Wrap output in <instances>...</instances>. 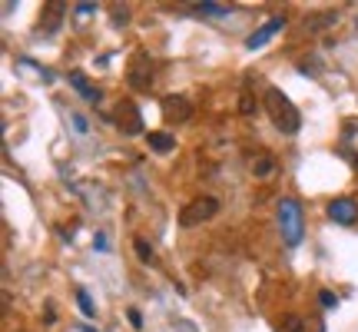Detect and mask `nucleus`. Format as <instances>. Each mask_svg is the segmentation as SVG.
<instances>
[{"mask_svg":"<svg viewBox=\"0 0 358 332\" xmlns=\"http://www.w3.org/2000/svg\"><path fill=\"white\" fill-rule=\"evenodd\" d=\"M266 113L275 123V130H282V133H299V127H302V116L295 110V103L275 87L266 90Z\"/></svg>","mask_w":358,"mask_h":332,"instance_id":"nucleus-1","label":"nucleus"},{"mask_svg":"<svg viewBox=\"0 0 358 332\" xmlns=\"http://www.w3.org/2000/svg\"><path fill=\"white\" fill-rule=\"evenodd\" d=\"M279 230H282V240H285L289 249H295V246L302 243L306 219H302V206H299V200H292V196H285V200L279 203Z\"/></svg>","mask_w":358,"mask_h":332,"instance_id":"nucleus-2","label":"nucleus"},{"mask_svg":"<svg viewBox=\"0 0 358 332\" xmlns=\"http://www.w3.org/2000/svg\"><path fill=\"white\" fill-rule=\"evenodd\" d=\"M216 213H219L216 196H196V200H189V203L179 209V226L192 230V226H199V223H209Z\"/></svg>","mask_w":358,"mask_h":332,"instance_id":"nucleus-3","label":"nucleus"},{"mask_svg":"<svg viewBox=\"0 0 358 332\" xmlns=\"http://www.w3.org/2000/svg\"><path fill=\"white\" fill-rule=\"evenodd\" d=\"M127 77H129V87H133V90H150V87H153V60L140 50L136 57H133Z\"/></svg>","mask_w":358,"mask_h":332,"instance_id":"nucleus-4","label":"nucleus"},{"mask_svg":"<svg viewBox=\"0 0 358 332\" xmlns=\"http://www.w3.org/2000/svg\"><path fill=\"white\" fill-rule=\"evenodd\" d=\"M329 219H332V223H342V226H352L358 219V203L348 200V196H338V200L329 203Z\"/></svg>","mask_w":358,"mask_h":332,"instance_id":"nucleus-5","label":"nucleus"},{"mask_svg":"<svg viewBox=\"0 0 358 332\" xmlns=\"http://www.w3.org/2000/svg\"><path fill=\"white\" fill-rule=\"evenodd\" d=\"M163 116H166V123H186L192 116V103L186 97H166L163 100Z\"/></svg>","mask_w":358,"mask_h":332,"instance_id":"nucleus-6","label":"nucleus"},{"mask_svg":"<svg viewBox=\"0 0 358 332\" xmlns=\"http://www.w3.org/2000/svg\"><path fill=\"white\" fill-rule=\"evenodd\" d=\"M279 30H285V17H272V20H266V24L259 27L256 34H252V37L245 40V47H249V50H256V47H262V43H268V40L275 37Z\"/></svg>","mask_w":358,"mask_h":332,"instance_id":"nucleus-7","label":"nucleus"},{"mask_svg":"<svg viewBox=\"0 0 358 332\" xmlns=\"http://www.w3.org/2000/svg\"><path fill=\"white\" fill-rule=\"evenodd\" d=\"M116 123H120V127L127 130V133H140V113H136V106H133V103H120V106H116Z\"/></svg>","mask_w":358,"mask_h":332,"instance_id":"nucleus-8","label":"nucleus"},{"mask_svg":"<svg viewBox=\"0 0 358 332\" xmlns=\"http://www.w3.org/2000/svg\"><path fill=\"white\" fill-rule=\"evenodd\" d=\"M249 170H252V177L259 179H266L275 173V156L272 153H252L249 156Z\"/></svg>","mask_w":358,"mask_h":332,"instance_id":"nucleus-9","label":"nucleus"},{"mask_svg":"<svg viewBox=\"0 0 358 332\" xmlns=\"http://www.w3.org/2000/svg\"><path fill=\"white\" fill-rule=\"evenodd\" d=\"M60 20H64V4H60V0H53L50 7L40 13V30H43V34H53V30L60 27Z\"/></svg>","mask_w":358,"mask_h":332,"instance_id":"nucleus-10","label":"nucleus"},{"mask_svg":"<svg viewBox=\"0 0 358 332\" xmlns=\"http://www.w3.org/2000/svg\"><path fill=\"white\" fill-rule=\"evenodd\" d=\"M146 143H150V150H153V153H173V150H176V140H173L169 133H159V130L150 133Z\"/></svg>","mask_w":358,"mask_h":332,"instance_id":"nucleus-11","label":"nucleus"},{"mask_svg":"<svg viewBox=\"0 0 358 332\" xmlns=\"http://www.w3.org/2000/svg\"><path fill=\"white\" fill-rule=\"evenodd\" d=\"M335 13H315V17H306V30H312V34H319V27L332 24Z\"/></svg>","mask_w":358,"mask_h":332,"instance_id":"nucleus-12","label":"nucleus"},{"mask_svg":"<svg viewBox=\"0 0 358 332\" xmlns=\"http://www.w3.org/2000/svg\"><path fill=\"white\" fill-rule=\"evenodd\" d=\"M279 332H306V322L299 316H282L279 319Z\"/></svg>","mask_w":358,"mask_h":332,"instance_id":"nucleus-13","label":"nucleus"},{"mask_svg":"<svg viewBox=\"0 0 358 332\" xmlns=\"http://www.w3.org/2000/svg\"><path fill=\"white\" fill-rule=\"evenodd\" d=\"M133 246H136V256H140L143 263H153V246L146 243V240H133Z\"/></svg>","mask_w":358,"mask_h":332,"instance_id":"nucleus-14","label":"nucleus"},{"mask_svg":"<svg viewBox=\"0 0 358 332\" xmlns=\"http://www.w3.org/2000/svg\"><path fill=\"white\" fill-rule=\"evenodd\" d=\"M70 80H73V87H77L80 93H83V97H87V100H96V97H100V93H96V90H90V87H87V80L80 77V74H73V77H70Z\"/></svg>","mask_w":358,"mask_h":332,"instance_id":"nucleus-15","label":"nucleus"},{"mask_svg":"<svg viewBox=\"0 0 358 332\" xmlns=\"http://www.w3.org/2000/svg\"><path fill=\"white\" fill-rule=\"evenodd\" d=\"M77 303H80V309H83V316H93V312H96V309H93V303H90V296L83 293V289L77 293Z\"/></svg>","mask_w":358,"mask_h":332,"instance_id":"nucleus-16","label":"nucleus"},{"mask_svg":"<svg viewBox=\"0 0 358 332\" xmlns=\"http://www.w3.org/2000/svg\"><path fill=\"white\" fill-rule=\"evenodd\" d=\"M239 106H243V113L249 116V113H256V103H252V97L249 93H243V100H239Z\"/></svg>","mask_w":358,"mask_h":332,"instance_id":"nucleus-17","label":"nucleus"},{"mask_svg":"<svg viewBox=\"0 0 358 332\" xmlns=\"http://www.w3.org/2000/svg\"><path fill=\"white\" fill-rule=\"evenodd\" d=\"M199 11H206V13H229V7H219V4H199Z\"/></svg>","mask_w":358,"mask_h":332,"instance_id":"nucleus-18","label":"nucleus"},{"mask_svg":"<svg viewBox=\"0 0 358 332\" xmlns=\"http://www.w3.org/2000/svg\"><path fill=\"white\" fill-rule=\"evenodd\" d=\"M129 322H133L136 329H143V316H140V309H129Z\"/></svg>","mask_w":358,"mask_h":332,"instance_id":"nucleus-19","label":"nucleus"},{"mask_svg":"<svg viewBox=\"0 0 358 332\" xmlns=\"http://www.w3.org/2000/svg\"><path fill=\"white\" fill-rule=\"evenodd\" d=\"M322 296V306H335V296L332 293H319Z\"/></svg>","mask_w":358,"mask_h":332,"instance_id":"nucleus-20","label":"nucleus"}]
</instances>
